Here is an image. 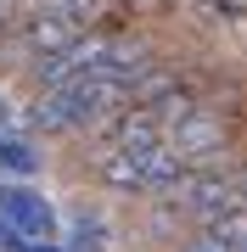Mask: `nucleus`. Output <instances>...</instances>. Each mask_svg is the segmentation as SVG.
I'll return each instance as SVG.
<instances>
[{
	"instance_id": "nucleus-1",
	"label": "nucleus",
	"mask_w": 247,
	"mask_h": 252,
	"mask_svg": "<svg viewBox=\"0 0 247 252\" xmlns=\"http://www.w3.org/2000/svg\"><path fill=\"white\" fill-rule=\"evenodd\" d=\"M84 174L124 202H146V196H174L191 168L180 162V152L169 146V129L146 107H124L107 129L90 135Z\"/></svg>"
},
{
	"instance_id": "nucleus-2",
	"label": "nucleus",
	"mask_w": 247,
	"mask_h": 252,
	"mask_svg": "<svg viewBox=\"0 0 247 252\" xmlns=\"http://www.w3.org/2000/svg\"><path fill=\"white\" fill-rule=\"evenodd\" d=\"M163 202L180 207L185 230H213V224H225L236 207H247L236 168H191V174H185V185L174 190V196H163Z\"/></svg>"
},
{
	"instance_id": "nucleus-3",
	"label": "nucleus",
	"mask_w": 247,
	"mask_h": 252,
	"mask_svg": "<svg viewBox=\"0 0 247 252\" xmlns=\"http://www.w3.org/2000/svg\"><path fill=\"white\" fill-rule=\"evenodd\" d=\"M0 219H11L23 230V241H56L62 235L56 202L45 190H34L28 180H6V174H0Z\"/></svg>"
},
{
	"instance_id": "nucleus-4",
	"label": "nucleus",
	"mask_w": 247,
	"mask_h": 252,
	"mask_svg": "<svg viewBox=\"0 0 247 252\" xmlns=\"http://www.w3.org/2000/svg\"><path fill=\"white\" fill-rule=\"evenodd\" d=\"M0 174L6 180H34L45 174V152L28 129H0Z\"/></svg>"
},
{
	"instance_id": "nucleus-5",
	"label": "nucleus",
	"mask_w": 247,
	"mask_h": 252,
	"mask_svg": "<svg viewBox=\"0 0 247 252\" xmlns=\"http://www.w3.org/2000/svg\"><path fill=\"white\" fill-rule=\"evenodd\" d=\"M62 241L73 247V252H107V247H112V224H107V213L84 207V213H73V219L62 224Z\"/></svg>"
},
{
	"instance_id": "nucleus-6",
	"label": "nucleus",
	"mask_w": 247,
	"mask_h": 252,
	"mask_svg": "<svg viewBox=\"0 0 247 252\" xmlns=\"http://www.w3.org/2000/svg\"><path fill=\"white\" fill-rule=\"evenodd\" d=\"M118 11H124V23L152 28V23H169L180 11V0H118Z\"/></svg>"
},
{
	"instance_id": "nucleus-7",
	"label": "nucleus",
	"mask_w": 247,
	"mask_h": 252,
	"mask_svg": "<svg viewBox=\"0 0 247 252\" xmlns=\"http://www.w3.org/2000/svg\"><path fill=\"white\" fill-rule=\"evenodd\" d=\"M174 252H242V247L230 241V235H219V230H185V241Z\"/></svg>"
},
{
	"instance_id": "nucleus-8",
	"label": "nucleus",
	"mask_w": 247,
	"mask_h": 252,
	"mask_svg": "<svg viewBox=\"0 0 247 252\" xmlns=\"http://www.w3.org/2000/svg\"><path fill=\"white\" fill-rule=\"evenodd\" d=\"M23 23V0H0V34Z\"/></svg>"
},
{
	"instance_id": "nucleus-9",
	"label": "nucleus",
	"mask_w": 247,
	"mask_h": 252,
	"mask_svg": "<svg viewBox=\"0 0 247 252\" xmlns=\"http://www.w3.org/2000/svg\"><path fill=\"white\" fill-rule=\"evenodd\" d=\"M17 252H73V247H68V241H62V235H56V241H23Z\"/></svg>"
},
{
	"instance_id": "nucleus-10",
	"label": "nucleus",
	"mask_w": 247,
	"mask_h": 252,
	"mask_svg": "<svg viewBox=\"0 0 247 252\" xmlns=\"http://www.w3.org/2000/svg\"><path fill=\"white\" fill-rule=\"evenodd\" d=\"M0 129H17V118H11V101L0 95Z\"/></svg>"
},
{
	"instance_id": "nucleus-11",
	"label": "nucleus",
	"mask_w": 247,
	"mask_h": 252,
	"mask_svg": "<svg viewBox=\"0 0 247 252\" xmlns=\"http://www.w3.org/2000/svg\"><path fill=\"white\" fill-rule=\"evenodd\" d=\"M236 180H242V196H247V152H242V162H236Z\"/></svg>"
}]
</instances>
